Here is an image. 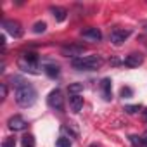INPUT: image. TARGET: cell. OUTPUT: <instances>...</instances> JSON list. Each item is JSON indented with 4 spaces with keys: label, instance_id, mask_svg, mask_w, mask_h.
<instances>
[{
    "label": "cell",
    "instance_id": "cell-1",
    "mask_svg": "<svg viewBox=\"0 0 147 147\" xmlns=\"http://www.w3.org/2000/svg\"><path fill=\"white\" fill-rule=\"evenodd\" d=\"M14 95H16V102L21 107H31L36 102V90L30 83H24V85L18 87L14 90Z\"/></svg>",
    "mask_w": 147,
    "mask_h": 147
},
{
    "label": "cell",
    "instance_id": "cell-2",
    "mask_svg": "<svg viewBox=\"0 0 147 147\" xmlns=\"http://www.w3.org/2000/svg\"><path fill=\"white\" fill-rule=\"evenodd\" d=\"M102 64H104V59L100 55H82L71 61V66L78 71H94L102 67Z\"/></svg>",
    "mask_w": 147,
    "mask_h": 147
},
{
    "label": "cell",
    "instance_id": "cell-3",
    "mask_svg": "<svg viewBox=\"0 0 147 147\" xmlns=\"http://www.w3.org/2000/svg\"><path fill=\"white\" fill-rule=\"evenodd\" d=\"M38 62L40 57L36 52H24L21 54V57L18 59V67L24 73H30V75H38Z\"/></svg>",
    "mask_w": 147,
    "mask_h": 147
},
{
    "label": "cell",
    "instance_id": "cell-4",
    "mask_svg": "<svg viewBox=\"0 0 147 147\" xmlns=\"http://www.w3.org/2000/svg\"><path fill=\"white\" fill-rule=\"evenodd\" d=\"M47 104L54 111H64V97H62V92L59 88L52 90L49 94V97H47Z\"/></svg>",
    "mask_w": 147,
    "mask_h": 147
},
{
    "label": "cell",
    "instance_id": "cell-5",
    "mask_svg": "<svg viewBox=\"0 0 147 147\" xmlns=\"http://www.w3.org/2000/svg\"><path fill=\"white\" fill-rule=\"evenodd\" d=\"M2 26H4V30H5L9 35H12L14 38H21L23 33H24L21 23H19V21H14V19H5V21L2 23Z\"/></svg>",
    "mask_w": 147,
    "mask_h": 147
},
{
    "label": "cell",
    "instance_id": "cell-6",
    "mask_svg": "<svg viewBox=\"0 0 147 147\" xmlns=\"http://www.w3.org/2000/svg\"><path fill=\"white\" fill-rule=\"evenodd\" d=\"M87 49L83 45H78V43H69V45H64L61 49V54L66 55V57H73V59H78L82 57V54L85 52Z\"/></svg>",
    "mask_w": 147,
    "mask_h": 147
},
{
    "label": "cell",
    "instance_id": "cell-7",
    "mask_svg": "<svg viewBox=\"0 0 147 147\" xmlns=\"http://www.w3.org/2000/svg\"><path fill=\"white\" fill-rule=\"evenodd\" d=\"M130 35H131V31H130V30L114 28V30L111 31V35H109V40H111V43H113V45L119 47V45H123V42H125V40H126Z\"/></svg>",
    "mask_w": 147,
    "mask_h": 147
},
{
    "label": "cell",
    "instance_id": "cell-8",
    "mask_svg": "<svg viewBox=\"0 0 147 147\" xmlns=\"http://www.w3.org/2000/svg\"><path fill=\"white\" fill-rule=\"evenodd\" d=\"M7 125H9V128H11V130H14V131H23V130H26V128H28L26 119H24L23 116H19V114L11 116V118H9V121H7Z\"/></svg>",
    "mask_w": 147,
    "mask_h": 147
},
{
    "label": "cell",
    "instance_id": "cell-9",
    "mask_svg": "<svg viewBox=\"0 0 147 147\" xmlns=\"http://www.w3.org/2000/svg\"><path fill=\"white\" fill-rule=\"evenodd\" d=\"M125 66H128V67H138L142 62H144V55L140 54V52H131V54H128L126 57H125Z\"/></svg>",
    "mask_w": 147,
    "mask_h": 147
},
{
    "label": "cell",
    "instance_id": "cell-10",
    "mask_svg": "<svg viewBox=\"0 0 147 147\" xmlns=\"http://www.w3.org/2000/svg\"><path fill=\"white\" fill-rule=\"evenodd\" d=\"M82 36L90 40V42H100L102 40V33L99 28H85V30H82Z\"/></svg>",
    "mask_w": 147,
    "mask_h": 147
},
{
    "label": "cell",
    "instance_id": "cell-11",
    "mask_svg": "<svg viewBox=\"0 0 147 147\" xmlns=\"http://www.w3.org/2000/svg\"><path fill=\"white\" fill-rule=\"evenodd\" d=\"M42 69H43V73H45L49 78H57V76H59V73H61L59 66H57L55 62H49V61H45V62H43Z\"/></svg>",
    "mask_w": 147,
    "mask_h": 147
},
{
    "label": "cell",
    "instance_id": "cell-12",
    "mask_svg": "<svg viewBox=\"0 0 147 147\" xmlns=\"http://www.w3.org/2000/svg\"><path fill=\"white\" fill-rule=\"evenodd\" d=\"M111 78H104L102 82H100V94H102V99L104 100H111L113 99V92H111Z\"/></svg>",
    "mask_w": 147,
    "mask_h": 147
},
{
    "label": "cell",
    "instance_id": "cell-13",
    "mask_svg": "<svg viewBox=\"0 0 147 147\" xmlns=\"http://www.w3.org/2000/svg\"><path fill=\"white\" fill-rule=\"evenodd\" d=\"M69 106L73 113H80L83 107V97L82 95H69Z\"/></svg>",
    "mask_w": 147,
    "mask_h": 147
},
{
    "label": "cell",
    "instance_id": "cell-14",
    "mask_svg": "<svg viewBox=\"0 0 147 147\" xmlns=\"http://www.w3.org/2000/svg\"><path fill=\"white\" fill-rule=\"evenodd\" d=\"M50 12H52V16L55 18V21L57 23H62L64 19H66V16H67V11L64 9V7H50Z\"/></svg>",
    "mask_w": 147,
    "mask_h": 147
},
{
    "label": "cell",
    "instance_id": "cell-15",
    "mask_svg": "<svg viewBox=\"0 0 147 147\" xmlns=\"http://www.w3.org/2000/svg\"><path fill=\"white\" fill-rule=\"evenodd\" d=\"M83 88H85L83 83H71L67 87V92H69V95H82Z\"/></svg>",
    "mask_w": 147,
    "mask_h": 147
},
{
    "label": "cell",
    "instance_id": "cell-16",
    "mask_svg": "<svg viewBox=\"0 0 147 147\" xmlns=\"http://www.w3.org/2000/svg\"><path fill=\"white\" fill-rule=\"evenodd\" d=\"M45 30H47V24H45L43 21H38V23H35V24H33V33H36V35L43 33Z\"/></svg>",
    "mask_w": 147,
    "mask_h": 147
},
{
    "label": "cell",
    "instance_id": "cell-17",
    "mask_svg": "<svg viewBox=\"0 0 147 147\" xmlns=\"http://www.w3.org/2000/svg\"><path fill=\"white\" fill-rule=\"evenodd\" d=\"M73 144H71V140L69 138H66V137H61V138H57L55 140V147H71Z\"/></svg>",
    "mask_w": 147,
    "mask_h": 147
},
{
    "label": "cell",
    "instance_id": "cell-18",
    "mask_svg": "<svg viewBox=\"0 0 147 147\" xmlns=\"http://www.w3.org/2000/svg\"><path fill=\"white\" fill-rule=\"evenodd\" d=\"M119 95H121L123 99H130V97L133 95V90H131L130 87H123V88L119 90Z\"/></svg>",
    "mask_w": 147,
    "mask_h": 147
},
{
    "label": "cell",
    "instance_id": "cell-19",
    "mask_svg": "<svg viewBox=\"0 0 147 147\" xmlns=\"http://www.w3.org/2000/svg\"><path fill=\"white\" fill-rule=\"evenodd\" d=\"M140 109H142L140 104H135V106H125V111H126L128 114H135V113H138Z\"/></svg>",
    "mask_w": 147,
    "mask_h": 147
},
{
    "label": "cell",
    "instance_id": "cell-20",
    "mask_svg": "<svg viewBox=\"0 0 147 147\" xmlns=\"http://www.w3.org/2000/svg\"><path fill=\"white\" fill-rule=\"evenodd\" d=\"M23 145H35V137L33 135H24L23 137Z\"/></svg>",
    "mask_w": 147,
    "mask_h": 147
},
{
    "label": "cell",
    "instance_id": "cell-21",
    "mask_svg": "<svg viewBox=\"0 0 147 147\" xmlns=\"http://www.w3.org/2000/svg\"><path fill=\"white\" fill-rule=\"evenodd\" d=\"M2 147H16V138L14 137H7L2 144Z\"/></svg>",
    "mask_w": 147,
    "mask_h": 147
},
{
    "label": "cell",
    "instance_id": "cell-22",
    "mask_svg": "<svg viewBox=\"0 0 147 147\" xmlns=\"http://www.w3.org/2000/svg\"><path fill=\"white\" fill-rule=\"evenodd\" d=\"M7 97V85L5 83H2V100Z\"/></svg>",
    "mask_w": 147,
    "mask_h": 147
},
{
    "label": "cell",
    "instance_id": "cell-23",
    "mask_svg": "<svg viewBox=\"0 0 147 147\" xmlns=\"http://www.w3.org/2000/svg\"><path fill=\"white\" fill-rule=\"evenodd\" d=\"M144 119H145V123H147V109L144 111Z\"/></svg>",
    "mask_w": 147,
    "mask_h": 147
},
{
    "label": "cell",
    "instance_id": "cell-24",
    "mask_svg": "<svg viewBox=\"0 0 147 147\" xmlns=\"http://www.w3.org/2000/svg\"><path fill=\"white\" fill-rule=\"evenodd\" d=\"M142 137H144V138H145V140H147V130H145V131H144V135H142Z\"/></svg>",
    "mask_w": 147,
    "mask_h": 147
},
{
    "label": "cell",
    "instance_id": "cell-25",
    "mask_svg": "<svg viewBox=\"0 0 147 147\" xmlns=\"http://www.w3.org/2000/svg\"><path fill=\"white\" fill-rule=\"evenodd\" d=\"M88 147H100V145H97V144H92V145H88Z\"/></svg>",
    "mask_w": 147,
    "mask_h": 147
},
{
    "label": "cell",
    "instance_id": "cell-26",
    "mask_svg": "<svg viewBox=\"0 0 147 147\" xmlns=\"http://www.w3.org/2000/svg\"><path fill=\"white\" fill-rule=\"evenodd\" d=\"M23 147H35V145H23Z\"/></svg>",
    "mask_w": 147,
    "mask_h": 147
},
{
    "label": "cell",
    "instance_id": "cell-27",
    "mask_svg": "<svg viewBox=\"0 0 147 147\" xmlns=\"http://www.w3.org/2000/svg\"><path fill=\"white\" fill-rule=\"evenodd\" d=\"M144 147H147V145H144Z\"/></svg>",
    "mask_w": 147,
    "mask_h": 147
}]
</instances>
